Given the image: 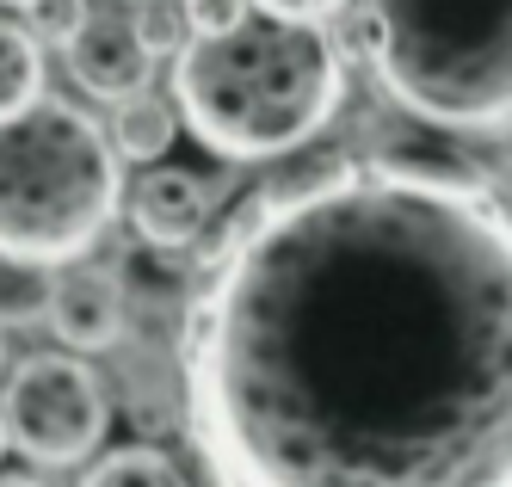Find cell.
I'll use <instances>...</instances> for the list:
<instances>
[{
  "label": "cell",
  "instance_id": "obj_6",
  "mask_svg": "<svg viewBox=\"0 0 512 487\" xmlns=\"http://www.w3.org/2000/svg\"><path fill=\"white\" fill-rule=\"evenodd\" d=\"M216 179L192 173V167H155L142 173L130 185V198H124V216H130V229L161 247V253H186L204 229H210V216H216Z\"/></svg>",
  "mask_w": 512,
  "mask_h": 487
},
{
  "label": "cell",
  "instance_id": "obj_8",
  "mask_svg": "<svg viewBox=\"0 0 512 487\" xmlns=\"http://www.w3.org/2000/svg\"><path fill=\"white\" fill-rule=\"evenodd\" d=\"M62 56H68L75 87L93 93V99H105V105L155 81V50L136 37L130 19H112V13H93L75 37H68Z\"/></svg>",
  "mask_w": 512,
  "mask_h": 487
},
{
  "label": "cell",
  "instance_id": "obj_9",
  "mask_svg": "<svg viewBox=\"0 0 512 487\" xmlns=\"http://www.w3.org/2000/svg\"><path fill=\"white\" fill-rule=\"evenodd\" d=\"M105 136L118 142V155L124 161H161L167 148H173V136H179V105H167L161 93H149V87H136V93H124V99H112V124H105Z\"/></svg>",
  "mask_w": 512,
  "mask_h": 487
},
{
  "label": "cell",
  "instance_id": "obj_3",
  "mask_svg": "<svg viewBox=\"0 0 512 487\" xmlns=\"http://www.w3.org/2000/svg\"><path fill=\"white\" fill-rule=\"evenodd\" d=\"M118 142L68 99H31L0 118V259L68 266L124 210Z\"/></svg>",
  "mask_w": 512,
  "mask_h": 487
},
{
  "label": "cell",
  "instance_id": "obj_17",
  "mask_svg": "<svg viewBox=\"0 0 512 487\" xmlns=\"http://www.w3.org/2000/svg\"><path fill=\"white\" fill-rule=\"evenodd\" d=\"M0 487H44V481H31V475H0Z\"/></svg>",
  "mask_w": 512,
  "mask_h": 487
},
{
  "label": "cell",
  "instance_id": "obj_7",
  "mask_svg": "<svg viewBox=\"0 0 512 487\" xmlns=\"http://www.w3.org/2000/svg\"><path fill=\"white\" fill-rule=\"evenodd\" d=\"M44 327L68 352L118 346V333H124V278H118V266H75V259H68V272L50 278Z\"/></svg>",
  "mask_w": 512,
  "mask_h": 487
},
{
  "label": "cell",
  "instance_id": "obj_15",
  "mask_svg": "<svg viewBox=\"0 0 512 487\" xmlns=\"http://www.w3.org/2000/svg\"><path fill=\"white\" fill-rule=\"evenodd\" d=\"M179 7H186V25H192V37L235 31L241 19H253V0H179Z\"/></svg>",
  "mask_w": 512,
  "mask_h": 487
},
{
  "label": "cell",
  "instance_id": "obj_12",
  "mask_svg": "<svg viewBox=\"0 0 512 487\" xmlns=\"http://www.w3.org/2000/svg\"><path fill=\"white\" fill-rule=\"evenodd\" d=\"M44 296H50V278H38V266L0 259V327L7 321H44Z\"/></svg>",
  "mask_w": 512,
  "mask_h": 487
},
{
  "label": "cell",
  "instance_id": "obj_10",
  "mask_svg": "<svg viewBox=\"0 0 512 487\" xmlns=\"http://www.w3.org/2000/svg\"><path fill=\"white\" fill-rule=\"evenodd\" d=\"M44 99V44L19 19H0V118Z\"/></svg>",
  "mask_w": 512,
  "mask_h": 487
},
{
  "label": "cell",
  "instance_id": "obj_11",
  "mask_svg": "<svg viewBox=\"0 0 512 487\" xmlns=\"http://www.w3.org/2000/svg\"><path fill=\"white\" fill-rule=\"evenodd\" d=\"M81 487H192V481L167 451H155V444H124V451L99 457Z\"/></svg>",
  "mask_w": 512,
  "mask_h": 487
},
{
  "label": "cell",
  "instance_id": "obj_18",
  "mask_svg": "<svg viewBox=\"0 0 512 487\" xmlns=\"http://www.w3.org/2000/svg\"><path fill=\"white\" fill-rule=\"evenodd\" d=\"M0 7H19V13H31V7H38V0H0Z\"/></svg>",
  "mask_w": 512,
  "mask_h": 487
},
{
  "label": "cell",
  "instance_id": "obj_4",
  "mask_svg": "<svg viewBox=\"0 0 512 487\" xmlns=\"http://www.w3.org/2000/svg\"><path fill=\"white\" fill-rule=\"evenodd\" d=\"M358 44L420 124L463 136L512 124V0H371Z\"/></svg>",
  "mask_w": 512,
  "mask_h": 487
},
{
  "label": "cell",
  "instance_id": "obj_14",
  "mask_svg": "<svg viewBox=\"0 0 512 487\" xmlns=\"http://www.w3.org/2000/svg\"><path fill=\"white\" fill-rule=\"evenodd\" d=\"M87 19H93L87 0H38V7H31V31H38V44H62V50H68V37H75Z\"/></svg>",
  "mask_w": 512,
  "mask_h": 487
},
{
  "label": "cell",
  "instance_id": "obj_1",
  "mask_svg": "<svg viewBox=\"0 0 512 487\" xmlns=\"http://www.w3.org/2000/svg\"><path fill=\"white\" fill-rule=\"evenodd\" d=\"M216 487H512V198L371 155L272 179L179 333Z\"/></svg>",
  "mask_w": 512,
  "mask_h": 487
},
{
  "label": "cell",
  "instance_id": "obj_16",
  "mask_svg": "<svg viewBox=\"0 0 512 487\" xmlns=\"http://www.w3.org/2000/svg\"><path fill=\"white\" fill-rule=\"evenodd\" d=\"M260 13H272V19H309V25H321V19H334L346 0H253Z\"/></svg>",
  "mask_w": 512,
  "mask_h": 487
},
{
  "label": "cell",
  "instance_id": "obj_19",
  "mask_svg": "<svg viewBox=\"0 0 512 487\" xmlns=\"http://www.w3.org/2000/svg\"><path fill=\"white\" fill-rule=\"evenodd\" d=\"M13 451V438H7V420H0V457H7Z\"/></svg>",
  "mask_w": 512,
  "mask_h": 487
},
{
  "label": "cell",
  "instance_id": "obj_5",
  "mask_svg": "<svg viewBox=\"0 0 512 487\" xmlns=\"http://www.w3.org/2000/svg\"><path fill=\"white\" fill-rule=\"evenodd\" d=\"M0 420H7L13 451L68 469L99 451L105 420H112V395H105L99 370L81 352H31L13 364V377L0 383Z\"/></svg>",
  "mask_w": 512,
  "mask_h": 487
},
{
  "label": "cell",
  "instance_id": "obj_13",
  "mask_svg": "<svg viewBox=\"0 0 512 487\" xmlns=\"http://www.w3.org/2000/svg\"><path fill=\"white\" fill-rule=\"evenodd\" d=\"M130 25H136V37H142V44L155 50V62H161V56H173V50L192 37V25H186V7H179V0H136Z\"/></svg>",
  "mask_w": 512,
  "mask_h": 487
},
{
  "label": "cell",
  "instance_id": "obj_2",
  "mask_svg": "<svg viewBox=\"0 0 512 487\" xmlns=\"http://www.w3.org/2000/svg\"><path fill=\"white\" fill-rule=\"evenodd\" d=\"M346 93L340 44L309 19H241L173 50V105L223 161H278L327 130Z\"/></svg>",
  "mask_w": 512,
  "mask_h": 487
}]
</instances>
